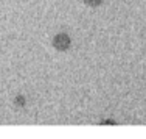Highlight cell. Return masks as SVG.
I'll return each instance as SVG.
<instances>
[{"instance_id": "obj_1", "label": "cell", "mask_w": 146, "mask_h": 139, "mask_svg": "<svg viewBox=\"0 0 146 139\" xmlns=\"http://www.w3.org/2000/svg\"><path fill=\"white\" fill-rule=\"evenodd\" d=\"M53 47L59 52H65L70 48V44H72V39L67 33H58L56 36L53 38Z\"/></svg>"}, {"instance_id": "obj_3", "label": "cell", "mask_w": 146, "mask_h": 139, "mask_svg": "<svg viewBox=\"0 0 146 139\" xmlns=\"http://www.w3.org/2000/svg\"><path fill=\"white\" fill-rule=\"evenodd\" d=\"M84 3L89 5V6H98V5L103 3V0H84Z\"/></svg>"}, {"instance_id": "obj_2", "label": "cell", "mask_w": 146, "mask_h": 139, "mask_svg": "<svg viewBox=\"0 0 146 139\" xmlns=\"http://www.w3.org/2000/svg\"><path fill=\"white\" fill-rule=\"evenodd\" d=\"M14 103H16V106H23L25 105V97L23 95H16Z\"/></svg>"}]
</instances>
